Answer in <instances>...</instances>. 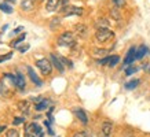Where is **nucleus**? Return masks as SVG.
<instances>
[{"instance_id": "15", "label": "nucleus", "mask_w": 150, "mask_h": 137, "mask_svg": "<svg viewBox=\"0 0 150 137\" xmlns=\"http://www.w3.org/2000/svg\"><path fill=\"white\" fill-rule=\"evenodd\" d=\"M48 106H50V100H48V99H40V101L36 103L35 108H36L37 111H43V110L48 108Z\"/></svg>"}, {"instance_id": "16", "label": "nucleus", "mask_w": 150, "mask_h": 137, "mask_svg": "<svg viewBox=\"0 0 150 137\" xmlns=\"http://www.w3.org/2000/svg\"><path fill=\"white\" fill-rule=\"evenodd\" d=\"M139 85V80L135 78V80H131V81H128L124 84V88L127 89V91H132V89H135V88Z\"/></svg>"}, {"instance_id": "7", "label": "nucleus", "mask_w": 150, "mask_h": 137, "mask_svg": "<svg viewBox=\"0 0 150 137\" xmlns=\"http://www.w3.org/2000/svg\"><path fill=\"white\" fill-rule=\"evenodd\" d=\"M18 108H19V111L25 115V117H28V115H30L32 104H30V101L29 100H21L18 103Z\"/></svg>"}, {"instance_id": "32", "label": "nucleus", "mask_w": 150, "mask_h": 137, "mask_svg": "<svg viewBox=\"0 0 150 137\" xmlns=\"http://www.w3.org/2000/svg\"><path fill=\"white\" fill-rule=\"evenodd\" d=\"M109 60H110V56L108 55V56H105L103 59L99 60V63H100V64H106V63H109Z\"/></svg>"}, {"instance_id": "13", "label": "nucleus", "mask_w": 150, "mask_h": 137, "mask_svg": "<svg viewBox=\"0 0 150 137\" xmlns=\"http://www.w3.org/2000/svg\"><path fill=\"white\" fill-rule=\"evenodd\" d=\"M17 85L15 87L18 88L19 91H23L25 89V77H23V74L21 71H17Z\"/></svg>"}, {"instance_id": "34", "label": "nucleus", "mask_w": 150, "mask_h": 137, "mask_svg": "<svg viewBox=\"0 0 150 137\" xmlns=\"http://www.w3.org/2000/svg\"><path fill=\"white\" fill-rule=\"evenodd\" d=\"M110 13H112V15H113V17H114V18H116V19H118V18H120V15H118V11H117V10H112Z\"/></svg>"}, {"instance_id": "29", "label": "nucleus", "mask_w": 150, "mask_h": 137, "mask_svg": "<svg viewBox=\"0 0 150 137\" xmlns=\"http://www.w3.org/2000/svg\"><path fill=\"white\" fill-rule=\"evenodd\" d=\"M10 58H13V52H8V54H6V55H1V56H0V63H1V62H6V60H8Z\"/></svg>"}, {"instance_id": "35", "label": "nucleus", "mask_w": 150, "mask_h": 137, "mask_svg": "<svg viewBox=\"0 0 150 137\" xmlns=\"http://www.w3.org/2000/svg\"><path fill=\"white\" fill-rule=\"evenodd\" d=\"M4 130H6V126H0V133L4 132Z\"/></svg>"}, {"instance_id": "8", "label": "nucleus", "mask_w": 150, "mask_h": 137, "mask_svg": "<svg viewBox=\"0 0 150 137\" xmlns=\"http://www.w3.org/2000/svg\"><path fill=\"white\" fill-rule=\"evenodd\" d=\"M135 55H137V48H135V47H131V48L128 50L125 58H124V66H125V64L128 66V64L134 63V60H137Z\"/></svg>"}, {"instance_id": "25", "label": "nucleus", "mask_w": 150, "mask_h": 137, "mask_svg": "<svg viewBox=\"0 0 150 137\" xmlns=\"http://www.w3.org/2000/svg\"><path fill=\"white\" fill-rule=\"evenodd\" d=\"M59 23H61V19H59V18H52V19H51V22H50V25H51L50 27L54 30L55 27L59 26Z\"/></svg>"}, {"instance_id": "33", "label": "nucleus", "mask_w": 150, "mask_h": 137, "mask_svg": "<svg viewBox=\"0 0 150 137\" xmlns=\"http://www.w3.org/2000/svg\"><path fill=\"white\" fill-rule=\"evenodd\" d=\"M73 137H88V136H87V133H84V132H77L73 134Z\"/></svg>"}, {"instance_id": "1", "label": "nucleus", "mask_w": 150, "mask_h": 137, "mask_svg": "<svg viewBox=\"0 0 150 137\" xmlns=\"http://www.w3.org/2000/svg\"><path fill=\"white\" fill-rule=\"evenodd\" d=\"M57 43L61 47H73L76 44V38H74V34L72 32H64L58 37Z\"/></svg>"}, {"instance_id": "11", "label": "nucleus", "mask_w": 150, "mask_h": 137, "mask_svg": "<svg viewBox=\"0 0 150 137\" xmlns=\"http://www.w3.org/2000/svg\"><path fill=\"white\" fill-rule=\"evenodd\" d=\"M74 115L79 118V121L83 123V125H87L88 123V117H87V114H86V111L83 108H76L74 110Z\"/></svg>"}, {"instance_id": "9", "label": "nucleus", "mask_w": 150, "mask_h": 137, "mask_svg": "<svg viewBox=\"0 0 150 137\" xmlns=\"http://www.w3.org/2000/svg\"><path fill=\"white\" fill-rule=\"evenodd\" d=\"M26 68H28V75H29V78H30V81H32L33 84H36L37 87H41V84H43V82H41V80L39 78V75L35 73V70H33L30 66H28Z\"/></svg>"}, {"instance_id": "31", "label": "nucleus", "mask_w": 150, "mask_h": 137, "mask_svg": "<svg viewBox=\"0 0 150 137\" xmlns=\"http://www.w3.org/2000/svg\"><path fill=\"white\" fill-rule=\"evenodd\" d=\"M23 30V26H19L17 27V29H14L13 32H11V36H15V34H18V33H21Z\"/></svg>"}, {"instance_id": "21", "label": "nucleus", "mask_w": 150, "mask_h": 137, "mask_svg": "<svg viewBox=\"0 0 150 137\" xmlns=\"http://www.w3.org/2000/svg\"><path fill=\"white\" fill-rule=\"evenodd\" d=\"M120 62V56L118 55H110V60H109V67H114L116 64Z\"/></svg>"}, {"instance_id": "26", "label": "nucleus", "mask_w": 150, "mask_h": 137, "mask_svg": "<svg viewBox=\"0 0 150 137\" xmlns=\"http://www.w3.org/2000/svg\"><path fill=\"white\" fill-rule=\"evenodd\" d=\"M6 137H19V133L15 129H10L8 132H7V134H6Z\"/></svg>"}, {"instance_id": "2", "label": "nucleus", "mask_w": 150, "mask_h": 137, "mask_svg": "<svg viewBox=\"0 0 150 137\" xmlns=\"http://www.w3.org/2000/svg\"><path fill=\"white\" fill-rule=\"evenodd\" d=\"M36 67L40 68L41 74H44V75H50L54 66H52V63H51V60L43 58V59H37L36 60Z\"/></svg>"}, {"instance_id": "12", "label": "nucleus", "mask_w": 150, "mask_h": 137, "mask_svg": "<svg viewBox=\"0 0 150 137\" xmlns=\"http://www.w3.org/2000/svg\"><path fill=\"white\" fill-rule=\"evenodd\" d=\"M36 7V0H22L21 3V8L25 11H30Z\"/></svg>"}, {"instance_id": "28", "label": "nucleus", "mask_w": 150, "mask_h": 137, "mask_svg": "<svg viewBox=\"0 0 150 137\" xmlns=\"http://www.w3.org/2000/svg\"><path fill=\"white\" fill-rule=\"evenodd\" d=\"M113 1V4L117 7V8H120V7H124L125 6V0H112Z\"/></svg>"}, {"instance_id": "24", "label": "nucleus", "mask_w": 150, "mask_h": 137, "mask_svg": "<svg viewBox=\"0 0 150 137\" xmlns=\"http://www.w3.org/2000/svg\"><path fill=\"white\" fill-rule=\"evenodd\" d=\"M138 71V67H135V66H128L127 68H125V74L127 75H132L134 73H137Z\"/></svg>"}, {"instance_id": "18", "label": "nucleus", "mask_w": 150, "mask_h": 137, "mask_svg": "<svg viewBox=\"0 0 150 137\" xmlns=\"http://www.w3.org/2000/svg\"><path fill=\"white\" fill-rule=\"evenodd\" d=\"M95 23H96V27H98V29H106V27L109 26L108 19H105V18H99Z\"/></svg>"}, {"instance_id": "3", "label": "nucleus", "mask_w": 150, "mask_h": 137, "mask_svg": "<svg viewBox=\"0 0 150 137\" xmlns=\"http://www.w3.org/2000/svg\"><path fill=\"white\" fill-rule=\"evenodd\" d=\"M114 36L113 32H110L109 29H98L95 33V38L98 43H108L109 40H112Z\"/></svg>"}, {"instance_id": "6", "label": "nucleus", "mask_w": 150, "mask_h": 137, "mask_svg": "<svg viewBox=\"0 0 150 137\" xmlns=\"http://www.w3.org/2000/svg\"><path fill=\"white\" fill-rule=\"evenodd\" d=\"M50 60H51V63H52V66L58 70L59 73H61V74L64 73V71H65V64L62 63V60L59 59V56H57L55 54H51L50 55Z\"/></svg>"}, {"instance_id": "27", "label": "nucleus", "mask_w": 150, "mask_h": 137, "mask_svg": "<svg viewBox=\"0 0 150 137\" xmlns=\"http://www.w3.org/2000/svg\"><path fill=\"white\" fill-rule=\"evenodd\" d=\"M14 125H21V123H25V117H15L13 121Z\"/></svg>"}, {"instance_id": "30", "label": "nucleus", "mask_w": 150, "mask_h": 137, "mask_svg": "<svg viewBox=\"0 0 150 137\" xmlns=\"http://www.w3.org/2000/svg\"><path fill=\"white\" fill-rule=\"evenodd\" d=\"M29 47H30L29 44H23V45H19V47H18V51L21 52V54H23V52H26V51L29 50Z\"/></svg>"}, {"instance_id": "37", "label": "nucleus", "mask_w": 150, "mask_h": 137, "mask_svg": "<svg viewBox=\"0 0 150 137\" xmlns=\"http://www.w3.org/2000/svg\"><path fill=\"white\" fill-rule=\"evenodd\" d=\"M149 71H150V68H149Z\"/></svg>"}, {"instance_id": "23", "label": "nucleus", "mask_w": 150, "mask_h": 137, "mask_svg": "<svg viewBox=\"0 0 150 137\" xmlns=\"http://www.w3.org/2000/svg\"><path fill=\"white\" fill-rule=\"evenodd\" d=\"M76 32L79 33V36L84 37V36H86V32H87V27L84 26V25H81V23H80V25H77V26H76Z\"/></svg>"}, {"instance_id": "10", "label": "nucleus", "mask_w": 150, "mask_h": 137, "mask_svg": "<svg viewBox=\"0 0 150 137\" xmlns=\"http://www.w3.org/2000/svg\"><path fill=\"white\" fill-rule=\"evenodd\" d=\"M112 130H113V123L110 121H105L102 123V134H103V137H110Z\"/></svg>"}, {"instance_id": "22", "label": "nucleus", "mask_w": 150, "mask_h": 137, "mask_svg": "<svg viewBox=\"0 0 150 137\" xmlns=\"http://www.w3.org/2000/svg\"><path fill=\"white\" fill-rule=\"evenodd\" d=\"M0 95L1 96H10V92H8V88L4 85V81H0Z\"/></svg>"}, {"instance_id": "5", "label": "nucleus", "mask_w": 150, "mask_h": 137, "mask_svg": "<svg viewBox=\"0 0 150 137\" xmlns=\"http://www.w3.org/2000/svg\"><path fill=\"white\" fill-rule=\"evenodd\" d=\"M66 4V0H47L46 1V10L50 13H54L61 7Z\"/></svg>"}, {"instance_id": "14", "label": "nucleus", "mask_w": 150, "mask_h": 137, "mask_svg": "<svg viewBox=\"0 0 150 137\" xmlns=\"http://www.w3.org/2000/svg\"><path fill=\"white\" fill-rule=\"evenodd\" d=\"M149 54V50H147V47L146 45H141L137 48V55H135V58H137V60H141L145 58V55Z\"/></svg>"}, {"instance_id": "4", "label": "nucleus", "mask_w": 150, "mask_h": 137, "mask_svg": "<svg viewBox=\"0 0 150 137\" xmlns=\"http://www.w3.org/2000/svg\"><path fill=\"white\" fill-rule=\"evenodd\" d=\"M84 10L81 7H76V6L72 4H65L62 7V14L65 17H70V15H83Z\"/></svg>"}, {"instance_id": "17", "label": "nucleus", "mask_w": 150, "mask_h": 137, "mask_svg": "<svg viewBox=\"0 0 150 137\" xmlns=\"http://www.w3.org/2000/svg\"><path fill=\"white\" fill-rule=\"evenodd\" d=\"M25 38H26V34L23 33V34H21L19 37H17L15 40L11 41V47H14V48H18V45L21 44V43H22L23 40H25Z\"/></svg>"}, {"instance_id": "36", "label": "nucleus", "mask_w": 150, "mask_h": 137, "mask_svg": "<svg viewBox=\"0 0 150 137\" xmlns=\"http://www.w3.org/2000/svg\"><path fill=\"white\" fill-rule=\"evenodd\" d=\"M14 1H15V0H6V3H8V4L10 3H14Z\"/></svg>"}, {"instance_id": "20", "label": "nucleus", "mask_w": 150, "mask_h": 137, "mask_svg": "<svg viewBox=\"0 0 150 137\" xmlns=\"http://www.w3.org/2000/svg\"><path fill=\"white\" fill-rule=\"evenodd\" d=\"M108 54H109V51L103 50V48H95V50H94V55H95V56H102V58H105V56H108Z\"/></svg>"}, {"instance_id": "19", "label": "nucleus", "mask_w": 150, "mask_h": 137, "mask_svg": "<svg viewBox=\"0 0 150 137\" xmlns=\"http://www.w3.org/2000/svg\"><path fill=\"white\" fill-rule=\"evenodd\" d=\"M0 10L3 11V13H6V14H11L13 13V7L8 4V3H0Z\"/></svg>"}]
</instances>
